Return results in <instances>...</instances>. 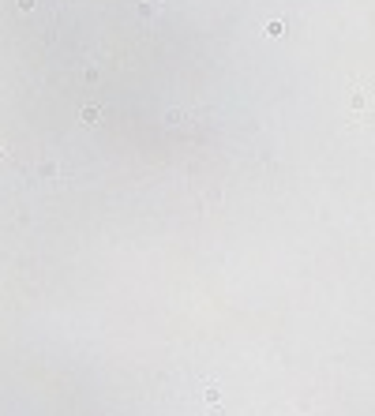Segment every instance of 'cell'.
Returning a JSON list of instances; mask_svg holds the SVG:
<instances>
[{
  "instance_id": "cell-1",
  "label": "cell",
  "mask_w": 375,
  "mask_h": 416,
  "mask_svg": "<svg viewBox=\"0 0 375 416\" xmlns=\"http://www.w3.org/2000/svg\"><path fill=\"white\" fill-rule=\"evenodd\" d=\"M79 117H83V124H98V117H102V109H98V105H86V109L79 113Z\"/></svg>"
},
{
  "instance_id": "cell-2",
  "label": "cell",
  "mask_w": 375,
  "mask_h": 416,
  "mask_svg": "<svg viewBox=\"0 0 375 416\" xmlns=\"http://www.w3.org/2000/svg\"><path fill=\"white\" fill-rule=\"evenodd\" d=\"M218 398H222V386H218V382H210V386L203 390V401L210 405V401H218Z\"/></svg>"
},
{
  "instance_id": "cell-3",
  "label": "cell",
  "mask_w": 375,
  "mask_h": 416,
  "mask_svg": "<svg viewBox=\"0 0 375 416\" xmlns=\"http://www.w3.org/2000/svg\"><path fill=\"white\" fill-rule=\"evenodd\" d=\"M158 8H162V0H143V8H139V15H154Z\"/></svg>"
},
{
  "instance_id": "cell-4",
  "label": "cell",
  "mask_w": 375,
  "mask_h": 416,
  "mask_svg": "<svg viewBox=\"0 0 375 416\" xmlns=\"http://www.w3.org/2000/svg\"><path fill=\"white\" fill-rule=\"evenodd\" d=\"M266 34H270V38H281V34H285V23H281V19H278V23H266Z\"/></svg>"
},
{
  "instance_id": "cell-5",
  "label": "cell",
  "mask_w": 375,
  "mask_h": 416,
  "mask_svg": "<svg viewBox=\"0 0 375 416\" xmlns=\"http://www.w3.org/2000/svg\"><path fill=\"white\" fill-rule=\"evenodd\" d=\"M34 4H38V0H19V8H23V11H34Z\"/></svg>"
},
{
  "instance_id": "cell-6",
  "label": "cell",
  "mask_w": 375,
  "mask_h": 416,
  "mask_svg": "<svg viewBox=\"0 0 375 416\" xmlns=\"http://www.w3.org/2000/svg\"><path fill=\"white\" fill-rule=\"evenodd\" d=\"M0 154H4V143H0Z\"/></svg>"
}]
</instances>
